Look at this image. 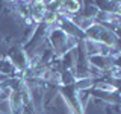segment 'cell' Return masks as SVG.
<instances>
[{
    "mask_svg": "<svg viewBox=\"0 0 121 114\" xmlns=\"http://www.w3.org/2000/svg\"><path fill=\"white\" fill-rule=\"evenodd\" d=\"M77 40H74L73 37L67 35L62 29L56 28V26H52L50 30H48L47 35V44L50 46V49L53 50L56 58L62 56L64 53H67L70 49H73Z\"/></svg>",
    "mask_w": 121,
    "mask_h": 114,
    "instance_id": "1",
    "label": "cell"
},
{
    "mask_svg": "<svg viewBox=\"0 0 121 114\" xmlns=\"http://www.w3.org/2000/svg\"><path fill=\"white\" fill-rule=\"evenodd\" d=\"M83 35H85V40L95 41V43L104 44L108 47H118L120 43L118 32H113V30L104 28L98 23H92L89 28H86L83 30Z\"/></svg>",
    "mask_w": 121,
    "mask_h": 114,
    "instance_id": "2",
    "label": "cell"
},
{
    "mask_svg": "<svg viewBox=\"0 0 121 114\" xmlns=\"http://www.w3.org/2000/svg\"><path fill=\"white\" fill-rule=\"evenodd\" d=\"M5 56L12 62V66L21 75H24L27 71V68L30 67V59H29L27 53L24 50V47H23V44H20V43H15V44L11 46L8 49V52L5 53Z\"/></svg>",
    "mask_w": 121,
    "mask_h": 114,
    "instance_id": "3",
    "label": "cell"
},
{
    "mask_svg": "<svg viewBox=\"0 0 121 114\" xmlns=\"http://www.w3.org/2000/svg\"><path fill=\"white\" fill-rule=\"evenodd\" d=\"M85 91L89 97L95 99V102H98V104H120V90L104 91V90H98L91 87Z\"/></svg>",
    "mask_w": 121,
    "mask_h": 114,
    "instance_id": "4",
    "label": "cell"
},
{
    "mask_svg": "<svg viewBox=\"0 0 121 114\" xmlns=\"http://www.w3.org/2000/svg\"><path fill=\"white\" fill-rule=\"evenodd\" d=\"M29 3V12H30V20L33 24H38L43 20L45 11H47V5L45 0H30Z\"/></svg>",
    "mask_w": 121,
    "mask_h": 114,
    "instance_id": "5",
    "label": "cell"
},
{
    "mask_svg": "<svg viewBox=\"0 0 121 114\" xmlns=\"http://www.w3.org/2000/svg\"><path fill=\"white\" fill-rule=\"evenodd\" d=\"M80 6H82L80 0H62L60 2V9L58 12H62L65 15H74L79 12Z\"/></svg>",
    "mask_w": 121,
    "mask_h": 114,
    "instance_id": "6",
    "label": "cell"
},
{
    "mask_svg": "<svg viewBox=\"0 0 121 114\" xmlns=\"http://www.w3.org/2000/svg\"><path fill=\"white\" fill-rule=\"evenodd\" d=\"M106 114H120V104H100Z\"/></svg>",
    "mask_w": 121,
    "mask_h": 114,
    "instance_id": "7",
    "label": "cell"
},
{
    "mask_svg": "<svg viewBox=\"0 0 121 114\" xmlns=\"http://www.w3.org/2000/svg\"><path fill=\"white\" fill-rule=\"evenodd\" d=\"M8 87V81H5V82H0V93H3V90H5Z\"/></svg>",
    "mask_w": 121,
    "mask_h": 114,
    "instance_id": "8",
    "label": "cell"
},
{
    "mask_svg": "<svg viewBox=\"0 0 121 114\" xmlns=\"http://www.w3.org/2000/svg\"><path fill=\"white\" fill-rule=\"evenodd\" d=\"M12 2H21L23 3V2H29V0H12Z\"/></svg>",
    "mask_w": 121,
    "mask_h": 114,
    "instance_id": "9",
    "label": "cell"
}]
</instances>
